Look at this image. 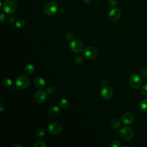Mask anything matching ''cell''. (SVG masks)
<instances>
[{"instance_id": "1", "label": "cell", "mask_w": 147, "mask_h": 147, "mask_svg": "<svg viewBox=\"0 0 147 147\" xmlns=\"http://www.w3.org/2000/svg\"><path fill=\"white\" fill-rule=\"evenodd\" d=\"M3 9L8 14L15 13L17 8V5L15 0H5L3 4Z\"/></svg>"}, {"instance_id": "2", "label": "cell", "mask_w": 147, "mask_h": 147, "mask_svg": "<svg viewBox=\"0 0 147 147\" xmlns=\"http://www.w3.org/2000/svg\"><path fill=\"white\" fill-rule=\"evenodd\" d=\"M58 6L54 2H49L44 7V13L47 16H53L58 11Z\"/></svg>"}, {"instance_id": "3", "label": "cell", "mask_w": 147, "mask_h": 147, "mask_svg": "<svg viewBox=\"0 0 147 147\" xmlns=\"http://www.w3.org/2000/svg\"><path fill=\"white\" fill-rule=\"evenodd\" d=\"M120 134L121 137L123 140L125 141H129L131 140L133 137L134 133L131 128L128 126H125L120 130Z\"/></svg>"}, {"instance_id": "4", "label": "cell", "mask_w": 147, "mask_h": 147, "mask_svg": "<svg viewBox=\"0 0 147 147\" xmlns=\"http://www.w3.org/2000/svg\"><path fill=\"white\" fill-rule=\"evenodd\" d=\"M83 56L87 59H94L98 55V52L96 49L91 46L86 47L83 51Z\"/></svg>"}, {"instance_id": "5", "label": "cell", "mask_w": 147, "mask_h": 147, "mask_svg": "<svg viewBox=\"0 0 147 147\" xmlns=\"http://www.w3.org/2000/svg\"><path fill=\"white\" fill-rule=\"evenodd\" d=\"M142 83V78L141 76L137 74H133L129 79V85L133 89L138 88Z\"/></svg>"}, {"instance_id": "6", "label": "cell", "mask_w": 147, "mask_h": 147, "mask_svg": "<svg viewBox=\"0 0 147 147\" xmlns=\"http://www.w3.org/2000/svg\"><path fill=\"white\" fill-rule=\"evenodd\" d=\"M16 86L21 89H25L30 85L29 79L25 76H19L16 80Z\"/></svg>"}, {"instance_id": "7", "label": "cell", "mask_w": 147, "mask_h": 147, "mask_svg": "<svg viewBox=\"0 0 147 147\" xmlns=\"http://www.w3.org/2000/svg\"><path fill=\"white\" fill-rule=\"evenodd\" d=\"M70 48L71 50L75 53H80L83 48V44L81 41L78 39L73 40L70 43Z\"/></svg>"}, {"instance_id": "8", "label": "cell", "mask_w": 147, "mask_h": 147, "mask_svg": "<svg viewBox=\"0 0 147 147\" xmlns=\"http://www.w3.org/2000/svg\"><path fill=\"white\" fill-rule=\"evenodd\" d=\"M48 132L51 134L53 135H58L59 134L62 130V128L61 124L58 122H53L49 125L48 127Z\"/></svg>"}, {"instance_id": "9", "label": "cell", "mask_w": 147, "mask_h": 147, "mask_svg": "<svg viewBox=\"0 0 147 147\" xmlns=\"http://www.w3.org/2000/svg\"><path fill=\"white\" fill-rule=\"evenodd\" d=\"M101 94L104 99L108 100L111 99L112 98L113 95V91L110 87L104 86L101 90Z\"/></svg>"}, {"instance_id": "10", "label": "cell", "mask_w": 147, "mask_h": 147, "mask_svg": "<svg viewBox=\"0 0 147 147\" xmlns=\"http://www.w3.org/2000/svg\"><path fill=\"white\" fill-rule=\"evenodd\" d=\"M108 16L110 20L113 21H116L120 19L121 16V11L118 8H113L109 11Z\"/></svg>"}, {"instance_id": "11", "label": "cell", "mask_w": 147, "mask_h": 147, "mask_svg": "<svg viewBox=\"0 0 147 147\" xmlns=\"http://www.w3.org/2000/svg\"><path fill=\"white\" fill-rule=\"evenodd\" d=\"M35 100L36 102L41 104L44 102L47 99V94L44 91H37L34 96Z\"/></svg>"}, {"instance_id": "12", "label": "cell", "mask_w": 147, "mask_h": 147, "mask_svg": "<svg viewBox=\"0 0 147 147\" xmlns=\"http://www.w3.org/2000/svg\"><path fill=\"white\" fill-rule=\"evenodd\" d=\"M134 120V117L132 113L130 112H127L124 113L122 117H121V121L122 123L125 125H130L132 123L133 121Z\"/></svg>"}, {"instance_id": "13", "label": "cell", "mask_w": 147, "mask_h": 147, "mask_svg": "<svg viewBox=\"0 0 147 147\" xmlns=\"http://www.w3.org/2000/svg\"><path fill=\"white\" fill-rule=\"evenodd\" d=\"M61 113V110L58 106H53L48 110V114L51 117H57Z\"/></svg>"}, {"instance_id": "14", "label": "cell", "mask_w": 147, "mask_h": 147, "mask_svg": "<svg viewBox=\"0 0 147 147\" xmlns=\"http://www.w3.org/2000/svg\"><path fill=\"white\" fill-rule=\"evenodd\" d=\"M34 84L37 88L41 89L45 86V80L41 77H37L34 80Z\"/></svg>"}, {"instance_id": "15", "label": "cell", "mask_w": 147, "mask_h": 147, "mask_svg": "<svg viewBox=\"0 0 147 147\" xmlns=\"http://www.w3.org/2000/svg\"><path fill=\"white\" fill-rule=\"evenodd\" d=\"M24 71L27 75H32L35 72V67L31 64H28L25 67Z\"/></svg>"}, {"instance_id": "16", "label": "cell", "mask_w": 147, "mask_h": 147, "mask_svg": "<svg viewBox=\"0 0 147 147\" xmlns=\"http://www.w3.org/2000/svg\"><path fill=\"white\" fill-rule=\"evenodd\" d=\"M110 125L114 128V129H118L120 128L121 126V123L120 121H119V120L117 118H112L110 121Z\"/></svg>"}, {"instance_id": "17", "label": "cell", "mask_w": 147, "mask_h": 147, "mask_svg": "<svg viewBox=\"0 0 147 147\" xmlns=\"http://www.w3.org/2000/svg\"><path fill=\"white\" fill-rule=\"evenodd\" d=\"M2 84L4 87L9 88L12 86L13 83H12V81L11 79H9V78H5L4 79H3Z\"/></svg>"}, {"instance_id": "18", "label": "cell", "mask_w": 147, "mask_h": 147, "mask_svg": "<svg viewBox=\"0 0 147 147\" xmlns=\"http://www.w3.org/2000/svg\"><path fill=\"white\" fill-rule=\"evenodd\" d=\"M140 108L141 110L144 112H147V99H144L141 102L140 104Z\"/></svg>"}, {"instance_id": "19", "label": "cell", "mask_w": 147, "mask_h": 147, "mask_svg": "<svg viewBox=\"0 0 147 147\" xmlns=\"http://www.w3.org/2000/svg\"><path fill=\"white\" fill-rule=\"evenodd\" d=\"M60 107L62 109H67L69 106V102L65 98H63L60 101Z\"/></svg>"}, {"instance_id": "20", "label": "cell", "mask_w": 147, "mask_h": 147, "mask_svg": "<svg viewBox=\"0 0 147 147\" xmlns=\"http://www.w3.org/2000/svg\"><path fill=\"white\" fill-rule=\"evenodd\" d=\"M16 27L17 28H22L25 25V23L23 20H19L16 22Z\"/></svg>"}, {"instance_id": "21", "label": "cell", "mask_w": 147, "mask_h": 147, "mask_svg": "<svg viewBox=\"0 0 147 147\" xmlns=\"http://www.w3.org/2000/svg\"><path fill=\"white\" fill-rule=\"evenodd\" d=\"M140 92L144 96H147V83L144 84L140 88Z\"/></svg>"}, {"instance_id": "22", "label": "cell", "mask_w": 147, "mask_h": 147, "mask_svg": "<svg viewBox=\"0 0 147 147\" xmlns=\"http://www.w3.org/2000/svg\"><path fill=\"white\" fill-rule=\"evenodd\" d=\"M75 63L77 65H81L83 63V59L81 56H78L75 59Z\"/></svg>"}, {"instance_id": "23", "label": "cell", "mask_w": 147, "mask_h": 147, "mask_svg": "<svg viewBox=\"0 0 147 147\" xmlns=\"http://www.w3.org/2000/svg\"><path fill=\"white\" fill-rule=\"evenodd\" d=\"M34 147H45L46 146V144L44 143V142L42 141H39L36 142L33 145Z\"/></svg>"}, {"instance_id": "24", "label": "cell", "mask_w": 147, "mask_h": 147, "mask_svg": "<svg viewBox=\"0 0 147 147\" xmlns=\"http://www.w3.org/2000/svg\"><path fill=\"white\" fill-rule=\"evenodd\" d=\"M45 134V130L43 128H39L36 130V135L39 137H43Z\"/></svg>"}, {"instance_id": "25", "label": "cell", "mask_w": 147, "mask_h": 147, "mask_svg": "<svg viewBox=\"0 0 147 147\" xmlns=\"http://www.w3.org/2000/svg\"><path fill=\"white\" fill-rule=\"evenodd\" d=\"M110 146L112 147H120L121 146V144L119 141L114 140L111 142Z\"/></svg>"}, {"instance_id": "26", "label": "cell", "mask_w": 147, "mask_h": 147, "mask_svg": "<svg viewBox=\"0 0 147 147\" xmlns=\"http://www.w3.org/2000/svg\"><path fill=\"white\" fill-rule=\"evenodd\" d=\"M55 91V88L53 86H48L47 88H46V93L48 94H52L54 93Z\"/></svg>"}, {"instance_id": "27", "label": "cell", "mask_w": 147, "mask_h": 147, "mask_svg": "<svg viewBox=\"0 0 147 147\" xmlns=\"http://www.w3.org/2000/svg\"><path fill=\"white\" fill-rule=\"evenodd\" d=\"M74 38V35L73 33L69 32L66 35V39L69 41H72Z\"/></svg>"}, {"instance_id": "28", "label": "cell", "mask_w": 147, "mask_h": 147, "mask_svg": "<svg viewBox=\"0 0 147 147\" xmlns=\"http://www.w3.org/2000/svg\"><path fill=\"white\" fill-rule=\"evenodd\" d=\"M109 4L112 7H115L117 5V0H109Z\"/></svg>"}, {"instance_id": "29", "label": "cell", "mask_w": 147, "mask_h": 147, "mask_svg": "<svg viewBox=\"0 0 147 147\" xmlns=\"http://www.w3.org/2000/svg\"><path fill=\"white\" fill-rule=\"evenodd\" d=\"M0 18H1V24H3L5 20V16L3 13H1V17H0Z\"/></svg>"}, {"instance_id": "30", "label": "cell", "mask_w": 147, "mask_h": 147, "mask_svg": "<svg viewBox=\"0 0 147 147\" xmlns=\"http://www.w3.org/2000/svg\"><path fill=\"white\" fill-rule=\"evenodd\" d=\"M5 106L3 104H0V112H3L5 110Z\"/></svg>"}, {"instance_id": "31", "label": "cell", "mask_w": 147, "mask_h": 147, "mask_svg": "<svg viewBox=\"0 0 147 147\" xmlns=\"http://www.w3.org/2000/svg\"><path fill=\"white\" fill-rule=\"evenodd\" d=\"M106 83H107V80L106 79H102V80H101V84L103 85V86H105V85H106Z\"/></svg>"}, {"instance_id": "32", "label": "cell", "mask_w": 147, "mask_h": 147, "mask_svg": "<svg viewBox=\"0 0 147 147\" xmlns=\"http://www.w3.org/2000/svg\"><path fill=\"white\" fill-rule=\"evenodd\" d=\"M83 1H84L86 4H90V3H91V2L92 1V0H83Z\"/></svg>"}, {"instance_id": "33", "label": "cell", "mask_w": 147, "mask_h": 147, "mask_svg": "<svg viewBox=\"0 0 147 147\" xmlns=\"http://www.w3.org/2000/svg\"><path fill=\"white\" fill-rule=\"evenodd\" d=\"M13 146H14L15 147H22V145H21L20 144H18V143L15 144Z\"/></svg>"}]
</instances>
